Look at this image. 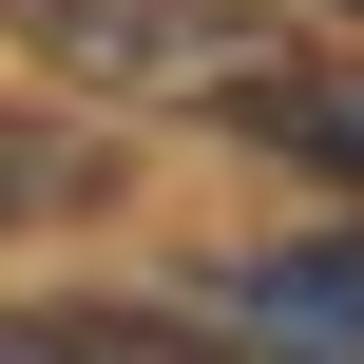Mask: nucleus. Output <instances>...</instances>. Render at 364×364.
<instances>
[{"instance_id": "nucleus-1", "label": "nucleus", "mask_w": 364, "mask_h": 364, "mask_svg": "<svg viewBox=\"0 0 364 364\" xmlns=\"http://www.w3.org/2000/svg\"><path fill=\"white\" fill-rule=\"evenodd\" d=\"M0 19H19L58 77H115V96H211V115L288 58V38H269V19H230V0H0Z\"/></svg>"}, {"instance_id": "nucleus-2", "label": "nucleus", "mask_w": 364, "mask_h": 364, "mask_svg": "<svg viewBox=\"0 0 364 364\" xmlns=\"http://www.w3.org/2000/svg\"><path fill=\"white\" fill-rule=\"evenodd\" d=\"M230 115H250V134H288V154H326V173H364V77H326V58H269Z\"/></svg>"}, {"instance_id": "nucleus-3", "label": "nucleus", "mask_w": 364, "mask_h": 364, "mask_svg": "<svg viewBox=\"0 0 364 364\" xmlns=\"http://www.w3.org/2000/svg\"><path fill=\"white\" fill-rule=\"evenodd\" d=\"M58 192H96V154H77V134H19V115H0V230H19V211H58Z\"/></svg>"}]
</instances>
